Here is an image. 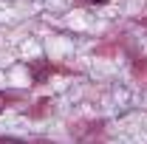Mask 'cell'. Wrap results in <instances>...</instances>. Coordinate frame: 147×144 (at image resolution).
Here are the masks:
<instances>
[{
	"label": "cell",
	"instance_id": "6da1fadb",
	"mask_svg": "<svg viewBox=\"0 0 147 144\" xmlns=\"http://www.w3.org/2000/svg\"><path fill=\"white\" fill-rule=\"evenodd\" d=\"M0 144H26V141H20V139H9V136H0Z\"/></svg>",
	"mask_w": 147,
	"mask_h": 144
},
{
	"label": "cell",
	"instance_id": "7a4b0ae2",
	"mask_svg": "<svg viewBox=\"0 0 147 144\" xmlns=\"http://www.w3.org/2000/svg\"><path fill=\"white\" fill-rule=\"evenodd\" d=\"M6 102H9V99H6V96H3V93H0V113H3V110H6Z\"/></svg>",
	"mask_w": 147,
	"mask_h": 144
},
{
	"label": "cell",
	"instance_id": "3957f363",
	"mask_svg": "<svg viewBox=\"0 0 147 144\" xmlns=\"http://www.w3.org/2000/svg\"><path fill=\"white\" fill-rule=\"evenodd\" d=\"M88 3H108V0H88Z\"/></svg>",
	"mask_w": 147,
	"mask_h": 144
}]
</instances>
